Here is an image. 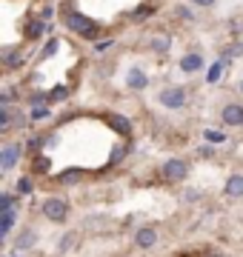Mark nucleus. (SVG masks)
<instances>
[{
    "mask_svg": "<svg viewBox=\"0 0 243 257\" xmlns=\"http://www.w3.org/2000/svg\"><path fill=\"white\" fill-rule=\"evenodd\" d=\"M123 157H126V146H117V149L112 152V163H120Z\"/></svg>",
    "mask_w": 243,
    "mask_h": 257,
    "instance_id": "4be33fe9",
    "label": "nucleus"
},
{
    "mask_svg": "<svg viewBox=\"0 0 243 257\" xmlns=\"http://www.w3.org/2000/svg\"><path fill=\"white\" fill-rule=\"evenodd\" d=\"M77 180H80V172L77 169H69V172L60 175V183H77Z\"/></svg>",
    "mask_w": 243,
    "mask_h": 257,
    "instance_id": "f3484780",
    "label": "nucleus"
},
{
    "mask_svg": "<svg viewBox=\"0 0 243 257\" xmlns=\"http://www.w3.org/2000/svg\"><path fill=\"white\" fill-rule=\"evenodd\" d=\"M240 92H243V83H240Z\"/></svg>",
    "mask_w": 243,
    "mask_h": 257,
    "instance_id": "c85d7f7f",
    "label": "nucleus"
},
{
    "mask_svg": "<svg viewBox=\"0 0 243 257\" xmlns=\"http://www.w3.org/2000/svg\"><path fill=\"white\" fill-rule=\"evenodd\" d=\"M43 35V23H32L29 26V37H40Z\"/></svg>",
    "mask_w": 243,
    "mask_h": 257,
    "instance_id": "5701e85b",
    "label": "nucleus"
},
{
    "mask_svg": "<svg viewBox=\"0 0 243 257\" xmlns=\"http://www.w3.org/2000/svg\"><path fill=\"white\" fill-rule=\"evenodd\" d=\"M15 217H18V214H15V209H6L3 211V214H0V237H6V234H9L12 231V226H15Z\"/></svg>",
    "mask_w": 243,
    "mask_h": 257,
    "instance_id": "f8f14e48",
    "label": "nucleus"
},
{
    "mask_svg": "<svg viewBox=\"0 0 243 257\" xmlns=\"http://www.w3.org/2000/svg\"><path fill=\"white\" fill-rule=\"evenodd\" d=\"M197 69H203V57L200 55H183L180 57V72H186V74H192V72H197Z\"/></svg>",
    "mask_w": 243,
    "mask_h": 257,
    "instance_id": "6e6552de",
    "label": "nucleus"
},
{
    "mask_svg": "<svg viewBox=\"0 0 243 257\" xmlns=\"http://www.w3.org/2000/svg\"><path fill=\"white\" fill-rule=\"evenodd\" d=\"M152 15V6H141V9H135V15H132V20H146Z\"/></svg>",
    "mask_w": 243,
    "mask_h": 257,
    "instance_id": "6ab92c4d",
    "label": "nucleus"
},
{
    "mask_svg": "<svg viewBox=\"0 0 243 257\" xmlns=\"http://www.w3.org/2000/svg\"><path fill=\"white\" fill-rule=\"evenodd\" d=\"M169 46H172L169 35H155V40H152V49L155 52H169Z\"/></svg>",
    "mask_w": 243,
    "mask_h": 257,
    "instance_id": "4468645a",
    "label": "nucleus"
},
{
    "mask_svg": "<svg viewBox=\"0 0 243 257\" xmlns=\"http://www.w3.org/2000/svg\"><path fill=\"white\" fill-rule=\"evenodd\" d=\"M18 192H20V194H29V192H32V180H29V177H20V180H18Z\"/></svg>",
    "mask_w": 243,
    "mask_h": 257,
    "instance_id": "412c9836",
    "label": "nucleus"
},
{
    "mask_svg": "<svg viewBox=\"0 0 243 257\" xmlns=\"http://www.w3.org/2000/svg\"><path fill=\"white\" fill-rule=\"evenodd\" d=\"M160 106H166V109H180L183 103H186V89L183 86H169L160 92Z\"/></svg>",
    "mask_w": 243,
    "mask_h": 257,
    "instance_id": "7ed1b4c3",
    "label": "nucleus"
},
{
    "mask_svg": "<svg viewBox=\"0 0 243 257\" xmlns=\"http://www.w3.org/2000/svg\"><path fill=\"white\" fill-rule=\"evenodd\" d=\"M0 209H3V211L15 209V194H3V197H0Z\"/></svg>",
    "mask_w": 243,
    "mask_h": 257,
    "instance_id": "aec40b11",
    "label": "nucleus"
},
{
    "mask_svg": "<svg viewBox=\"0 0 243 257\" xmlns=\"http://www.w3.org/2000/svg\"><path fill=\"white\" fill-rule=\"evenodd\" d=\"M226 197H243V175H232L223 186Z\"/></svg>",
    "mask_w": 243,
    "mask_h": 257,
    "instance_id": "1a4fd4ad",
    "label": "nucleus"
},
{
    "mask_svg": "<svg viewBox=\"0 0 243 257\" xmlns=\"http://www.w3.org/2000/svg\"><path fill=\"white\" fill-rule=\"evenodd\" d=\"M192 3H197V6H212L215 0H192Z\"/></svg>",
    "mask_w": 243,
    "mask_h": 257,
    "instance_id": "cd10ccee",
    "label": "nucleus"
},
{
    "mask_svg": "<svg viewBox=\"0 0 243 257\" xmlns=\"http://www.w3.org/2000/svg\"><path fill=\"white\" fill-rule=\"evenodd\" d=\"M35 114V120H43V117H49V109H43V106H38V109L32 111Z\"/></svg>",
    "mask_w": 243,
    "mask_h": 257,
    "instance_id": "393cba45",
    "label": "nucleus"
},
{
    "mask_svg": "<svg viewBox=\"0 0 243 257\" xmlns=\"http://www.w3.org/2000/svg\"><path fill=\"white\" fill-rule=\"evenodd\" d=\"M35 169H38V172H49V157H38Z\"/></svg>",
    "mask_w": 243,
    "mask_h": 257,
    "instance_id": "b1692460",
    "label": "nucleus"
},
{
    "mask_svg": "<svg viewBox=\"0 0 243 257\" xmlns=\"http://www.w3.org/2000/svg\"><path fill=\"white\" fill-rule=\"evenodd\" d=\"M109 123H112V128H114V132H120V135H129V132H132L129 120L123 117V114H112V117H109Z\"/></svg>",
    "mask_w": 243,
    "mask_h": 257,
    "instance_id": "ddd939ff",
    "label": "nucleus"
},
{
    "mask_svg": "<svg viewBox=\"0 0 243 257\" xmlns=\"http://www.w3.org/2000/svg\"><path fill=\"white\" fill-rule=\"evenodd\" d=\"M212 257H220V254H212Z\"/></svg>",
    "mask_w": 243,
    "mask_h": 257,
    "instance_id": "c756f323",
    "label": "nucleus"
},
{
    "mask_svg": "<svg viewBox=\"0 0 243 257\" xmlns=\"http://www.w3.org/2000/svg\"><path fill=\"white\" fill-rule=\"evenodd\" d=\"M206 138H209V140H215V143H220V140H223V135H217V132H209Z\"/></svg>",
    "mask_w": 243,
    "mask_h": 257,
    "instance_id": "bb28decb",
    "label": "nucleus"
},
{
    "mask_svg": "<svg viewBox=\"0 0 243 257\" xmlns=\"http://www.w3.org/2000/svg\"><path fill=\"white\" fill-rule=\"evenodd\" d=\"M135 243H138L141 248H152L155 243H158V231L149 229V226H146V229H138L135 231Z\"/></svg>",
    "mask_w": 243,
    "mask_h": 257,
    "instance_id": "0eeeda50",
    "label": "nucleus"
},
{
    "mask_svg": "<svg viewBox=\"0 0 243 257\" xmlns=\"http://www.w3.org/2000/svg\"><path fill=\"white\" fill-rule=\"evenodd\" d=\"M160 175L166 177V180H183L189 175V163L186 160H166L163 169H160Z\"/></svg>",
    "mask_w": 243,
    "mask_h": 257,
    "instance_id": "20e7f679",
    "label": "nucleus"
},
{
    "mask_svg": "<svg viewBox=\"0 0 243 257\" xmlns=\"http://www.w3.org/2000/svg\"><path fill=\"white\" fill-rule=\"evenodd\" d=\"M220 117H223L226 126H240L243 123V106L240 103H226L223 111H220Z\"/></svg>",
    "mask_w": 243,
    "mask_h": 257,
    "instance_id": "39448f33",
    "label": "nucleus"
},
{
    "mask_svg": "<svg viewBox=\"0 0 243 257\" xmlns=\"http://www.w3.org/2000/svg\"><path fill=\"white\" fill-rule=\"evenodd\" d=\"M226 63H229V60H217V63L209 69V77H206V80H209V83H217V77H220V72H223Z\"/></svg>",
    "mask_w": 243,
    "mask_h": 257,
    "instance_id": "2eb2a0df",
    "label": "nucleus"
},
{
    "mask_svg": "<svg viewBox=\"0 0 243 257\" xmlns=\"http://www.w3.org/2000/svg\"><path fill=\"white\" fill-rule=\"evenodd\" d=\"M63 23H66V29H72V32H77V35L89 37V40L97 37V23H92V20L86 18V15H80V12H69V15H63Z\"/></svg>",
    "mask_w": 243,
    "mask_h": 257,
    "instance_id": "f257e3e1",
    "label": "nucleus"
},
{
    "mask_svg": "<svg viewBox=\"0 0 243 257\" xmlns=\"http://www.w3.org/2000/svg\"><path fill=\"white\" fill-rule=\"evenodd\" d=\"M9 126H12V114H9V109L0 106V132H9Z\"/></svg>",
    "mask_w": 243,
    "mask_h": 257,
    "instance_id": "dca6fc26",
    "label": "nucleus"
},
{
    "mask_svg": "<svg viewBox=\"0 0 243 257\" xmlns=\"http://www.w3.org/2000/svg\"><path fill=\"white\" fill-rule=\"evenodd\" d=\"M126 83H129V89H138V92H143V89L149 86V77H146L141 69H132L129 77H126Z\"/></svg>",
    "mask_w": 243,
    "mask_h": 257,
    "instance_id": "9d476101",
    "label": "nucleus"
},
{
    "mask_svg": "<svg viewBox=\"0 0 243 257\" xmlns=\"http://www.w3.org/2000/svg\"><path fill=\"white\" fill-rule=\"evenodd\" d=\"M3 60H6V69H20L23 66V55L18 49H3Z\"/></svg>",
    "mask_w": 243,
    "mask_h": 257,
    "instance_id": "9b49d317",
    "label": "nucleus"
},
{
    "mask_svg": "<svg viewBox=\"0 0 243 257\" xmlns=\"http://www.w3.org/2000/svg\"><path fill=\"white\" fill-rule=\"evenodd\" d=\"M32 240H35V231H23L20 240H18V246L20 248H29V246H32Z\"/></svg>",
    "mask_w": 243,
    "mask_h": 257,
    "instance_id": "a211bd4d",
    "label": "nucleus"
},
{
    "mask_svg": "<svg viewBox=\"0 0 243 257\" xmlns=\"http://www.w3.org/2000/svg\"><path fill=\"white\" fill-rule=\"evenodd\" d=\"M43 214H46V220H52V223H63L66 217H69V203L60 200V197H49V200L43 203Z\"/></svg>",
    "mask_w": 243,
    "mask_h": 257,
    "instance_id": "f03ea898",
    "label": "nucleus"
},
{
    "mask_svg": "<svg viewBox=\"0 0 243 257\" xmlns=\"http://www.w3.org/2000/svg\"><path fill=\"white\" fill-rule=\"evenodd\" d=\"M178 15H180L183 20H192V18H195V15H192V12L186 9V6H180V9H178Z\"/></svg>",
    "mask_w": 243,
    "mask_h": 257,
    "instance_id": "a878e982",
    "label": "nucleus"
},
{
    "mask_svg": "<svg viewBox=\"0 0 243 257\" xmlns=\"http://www.w3.org/2000/svg\"><path fill=\"white\" fill-rule=\"evenodd\" d=\"M18 160H20V146H18V143L3 146V155H0V169H3V172L15 169V163H18Z\"/></svg>",
    "mask_w": 243,
    "mask_h": 257,
    "instance_id": "423d86ee",
    "label": "nucleus"
}]
</instances>
